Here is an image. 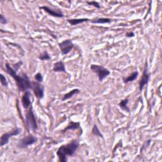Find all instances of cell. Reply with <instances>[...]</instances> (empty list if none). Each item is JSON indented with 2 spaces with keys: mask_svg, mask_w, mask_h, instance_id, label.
Instances as JSON below:
<instances>
[{
  "mask_svg": "<svg viewBox=\"0 0 162 162\" xmlns=\"http://www.w3.org/2000/svg\"><path fill=\"white\" fill-rule=\"evenodd\" d=\"M112 20L110 18H98L95 20H93L91 21L92 24H110Z\"/></svg>",
  "mask_w": 162,
  "mask_h": 162,
  "instance_id": "5bb4252c",
  "label": "cell"
},
{
  "mask_svg": "<svg viewBox=\"0 0 162 162\" xmlns=\"http://www.w3.org/2000/svg\"><path fill=\"white\" fill-rule=\"evenodd\" d=\"M90 69L92 72L96 74L99 80L101 82H102L106 77L110 74V71L102 65L92 64L90 66Z\"/></svg>",
  "mask_w": 162,
  "mask_h": 162,
  "instance_id": "277c9868",
  "label": "cell"
},
{
  "mask_svg": "<svg viewBox=\"0 0 162 162\" xmlns=\"http://www.w3.org/2000/svg\"><path fill=\"white\" fill-rule=\"evenodd\" d=\"M80 127V122H70L69 125L67 126L66 128H65V129H64L62 131V132L64 133L67 131H74V130H77L78 129H79Z\"/></svg>",
  "mask_w": 162,
  "mask_h": 162,
  "instance_id": "9a60e30c",
  "label": "cell"
},
{
  "mask_svg": "<svg viewBox=\"0 0 162 162\" xmlns=\"http://www.w3.org/2000/svg\"><path fill=\"white\" fill-rule=\"evenodd\" d=\"M58 46L62 54L63 55H65L69 54L72 50L74 47V44L71 39H68L63 40L62 42L59 43Z\"/></svg>",
  "mask_w": 162,
  "mask_h": 162,
  "instance_id": "8992f818",
  "label": "cell"
},
{
  "mask_svg": "<svg viewBox=\"0 0 162 162\" xmlns=\"http://www.w3.org/2000/svg\"><path fill=\"white\" fill-rule=\"evenodd\" d=\"M92 133L93 134H94V136L101 137V138H103V135L101 134V132H100L99 129H98V126L96 124H94L93 126V128L92 129Z\"/></svg>",
  "mask_w": 162,
  "mask_h": 162,
  "instance_id": "d6986e66",
  "label": "cell"
},
{
  "mask_svg": "<svg viewBox=\"0 0 162 162\" xmlns=\"http://www.w3.org/2000/svg\"><path fill=\"white\" fill-rule=\"evenodd\" d=\"M39 59L41 61L50 60H51V56L47 51H45L39 56Z\"/></svg>",
  "mask_w": 162,
  "mask_h": 162,
  "instance_id": "ffe728a7",
  "label": "cell"
},
{
  "mask_svg": "<svg viewBox=\"0 0 162 162\" xmlns=\"http://www.w3.org/2000/svg\"><path fill=\"white\" fill-rule=\"evenodd\" d=\"M33 93L37 99H42L45 96V87L41 84L36 82V81H32V88Z\"/></svg>",
  "mask_w": 162,
  "mask_h": 162,
  "instance_id": "ba28073f",
  "label": "cell"
},
{
  "mask_svg": "<svg viewBox=\"0 0 162 162\" xmlns=\"http://www.w3.org/2000/svg\"><path fill=\"white\" fill-rule=\"evenodd\" d=\"M22 129L20 128L17 127L15 130L12 131H10L8 132L3 134L1 137V141H0V146L1 147H3V146H5L9 143L10 139L15 136L18 135L20 132H21Z\"/></svg>",
  "mask_w": 162,
  "mask_h": 162,
  "instance_id": "52a82bcc",
  "label": "cell"
},
{
  "mask_svg": "<svg viewBox=\"0 0 162 162\" xmlns=\"http://www.w3.org/2000/svg\"><path fill=\"white\" fill-rule=\"evenodd\" d=\"M150 78V74L148 72V63L146 62V64H145V69H144V71H143V75H142V77H141V78L139 80V89L140 92H141L143 90L145 86H146L148 84Z\"/></svg>",
  "mask_w": 162,
  "mask_h": 162,
  "instance_id": "9c48e42d",
  "label": "cell"
},
{
  "mask_svg": "<svg viewBox=\"0 0 162 162\" xmlns=\"http://www.w3.org/2000/svg\"><path fill=\"white\" fill-rule=\"evenodd\" d=\"M53 70L55 72H63L65 74L67 73L65 64L62 61H58V62L55 63L53 65Z\"/></svg>",
  "mask_w": 162,
  "mask_h": 162,
  "instance_id": "7c38bea8",
  "label": "cell"
},
{
  "mask_svg": "<svg viewBox=\"0 0 162 162\" xmlns=\"http://www.w3.org/2000/svg\"><path fill=\"white\" fill-rule=\"evenodd\" d=\"M34 79H35L36 82L39 83H43V75H42L41 74H40V72L37 73V74L34 75Z\"/></svg>",
  "mask_w": 162,
  "mask_h": 162,
  "instance_id": "44dd1931",
  "label": "cell"
},
{
  "mask_svg": "<svg viewBox=\"0 0 162 162\" xmlns=\"http://www.w3.org/2000/svg\"><path fill=\"white\" fill-rule=\"evenodd\" d=\"M80 93V91L79 89H74L69 91V93H66L65 94H64L62 99V101H65L66 100H68V99H70L72 97H73L75 94H79Z\"/></svg>",
  "mask_w": 162,
  "mask_h": 162,
  "instance_id": "e0dca14e",
  "label": "cell"
},
{
  "mask_svg": "<svg viewBox=\"0 0 162 162\" xmlns=\"http://www.w3.org/2000/svg\"><path fill=\"white\" fill-rule=\"evenodd\" d=\"M5 67L7 74L15 80L17 88L20 92H26V91L31 89L32 82L26 74L23 73L22 75H18L17 74V71L12 68L8 63L6 64Z\"/></svg>",
  "mask_w": 162,
  "mask_h": 162,
  "instance_id": "6da1fadb",
  "label": "cell"
},
{
  "mask_svg": "<svg viewBox=\"0 0 162 162\" xmlns=\"http://www.w3.org/2000/svg\"><path fill=\"white\" fill-rule=\"evenodd\" d=\"M128 103H129V99L128 98H126L123 100L120 101V102L118 103V105L120 107V108L125 111L126 112H127V113H129L130 112V109L128 107Z\"/></svg>",
  "mask_w": 162,
  "mask_h": 162,
  "instance_id": "ac0fdd59",
  "label": "cell"
},
{
  "mask_svg": "<svg viewBox=\"0 0 162 162\" xmlns=\"http://www.w3.org/2000/svg\"><path fill=\"white\" fill-rule=\"evenodd\" d=\"M90 19L89 18H71V19H67V22L72 26H77L79 24H83L84 22H87L90 21Z\"/></svg>",
  "mask_w": 162,
  "mask_h": 162,
  "instance_id": "4fadbf2b",
  "label": "cell"
},
{
  "mask_svg": "<svg viewBox=\"0 0 162 162\" xmlns=\"http://www.w3.org/2000/svg\"><path fill=\"white\" fill-rule=\"evenodd\" d=\"M37 141V138L30 134L22 139H20L17 144V147L18 148H26L29 146L32 145Z\"/></svg>",
  "mask_w": 162,
  "mask_h": 162,
  "instance_id": "5b68a950",
  "label": "cell"
},
{
  "mask_svg": "<svg viewBox=\"0 0 162 162\" xmlns=\"http://www.w3.org/2000/svg\"><path fill=\"white\" fill-rule=\"evenodd\" d=\"M31 92L28 90L24 92V94H23L22 97V104L23 107L28 110L31 106H32V102L31 101Z\"/></svg>",
  "mask_w": 162,
  "mask_h": 162,
  "instance_id": "8fae6325",
  "label": "cell"
},
{
  "mask_svg": "<svg viewBox=\"0 0 162 162\" xmlns=\"http://www.w3.org/2000/svg\"><path fill=\"white\" fill-rule=\"evenodd\" d=\"M126 36L127 37H133L135 36V34L133 32H127L126 34Z\"/></svg>",
  "mask_w": 162,
  "mask_h": 162,
  "instance_id": "d4e9b609",
  "label": "cell"
},
{
  "mask_svg": "<svg viewBox=\"0 0 162 162\" xmlns=\"http://www.w3.org/2000/svg\"><path fill=\"white\" fill-rule=\"evenodd\" d=\"M0 23H1L2 24H4V25H5L8 23V20H7V18L3 14L0 15Z\"/></svg>",
  "mask_w": 162,
  "mask_h": 162,
  "instance_id": "cb8c5ba5",
  "label": "cell"
},
{
  "mask_svg": "<svg viewBox=\"0 0 162 162\" xmlns=\"http://www.w3.org/2000/svg\"><path fill=\"white\" fill-rule=\"evenodd\" d=\"M0 80H1V83L3 86L5 88H8V83L5 76H4L3 74H0Z\"/></svg>",
  "mask_w": 162,
  "mask_h": 162,
  "instance_id": "7402d4cb",
  "label": "cell"
},
{
  "mask_svg": "<svg viewBox=\"0 0 162 162\" xmlns=\"http://www.w3.org/2000/svg\"><path fill=\"white\" fill-rule=\"evenodd\" d=\"M79 147V142L76 139L72 140L67 145L61 146L56 151L59 161L60 162H67V157L74 156Z\"/></svg>",
  "mask_w": 162,
  "mask_h": 162,
  "instance_id": "7a4b0ae2",
  "label": "cell"
},
{
  "mask_svg": "<svg viewBox=\"0 0 162 162\" xmlns=\"http://www.w3.org/2000/svg\"><path fill=\"white\" fill-rule=\"evenodd\" d=\"M40 9H41L44 10L45 12L48 13L50 16L56 17V18H63L64 17V14L62 12V10H60V9H53L51 8H50L49 7L47 6H43L39 7Z\"/></svg>",
  "mask_w": 162,
  "mask_h": 162,
  "instance_id": "30bf717a",
  "label": "cell"
},
{
  "mask_svg": "<svg viewBox=\"0 0 162 162\" xmlns=\"http://www.w3.org/2000/svg\"><path fill=\"white\" fill-rule=\"evenodd\" d=\"M26 123L28 131L31 129L32 131L36 132L38 129V124L34 113L33 112L32 106H31L26 114Z\"/></svg>",
  "mask_w": 162,
  "mask_h": 162,
  "instance_id": "3957f363",
  "label": "cell"
},
{
  "mask_svg": "<svg viewBox=\"0 0 162 162\" xmlns=\"http://www.w3.org/2000/svg\"><path fill=\"white\" fill-rule=\"evenodd\" d=\"M139 75V72L138 71H135L132 74H131L129 76L127 77H123V82L125 84H127L129 83L133 82L134 80H135Z\"/></svg>",
  "mask_w": 162,
  "mask_h": 162,
  "instance_id": "2e32d148",
  "label": "cell"
},
{
  "mask_svg": "<svg viewBox=\"0 0 162 162\" xmlns=\"http://www.w3.org/2000/svg\"><path fill=\"white\" fill-rule=\"evenodd\" d=\"M88 5H91V6H93L96 8H98V9H100L101 7V5H99V3L96 1H93V2H86Z\"/></svg>",
  "mask_w": 162,
  "mask_h": 162,
  "instance_id": "603a6c76",
  "label": "cell"
}]
</instances>
